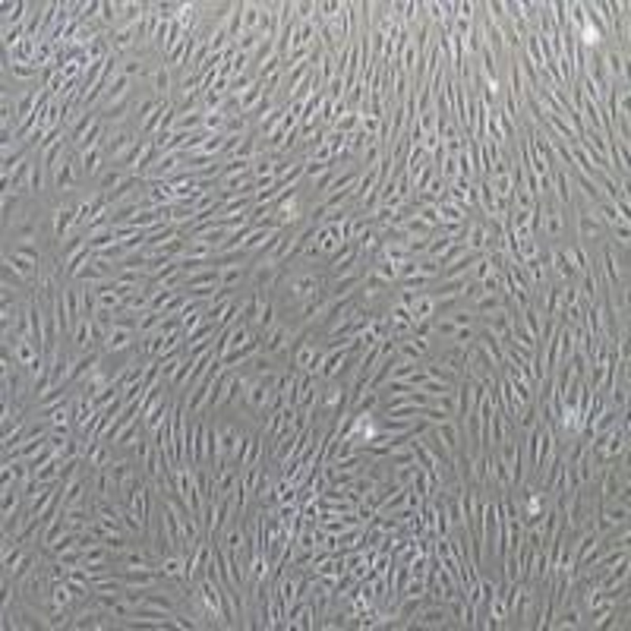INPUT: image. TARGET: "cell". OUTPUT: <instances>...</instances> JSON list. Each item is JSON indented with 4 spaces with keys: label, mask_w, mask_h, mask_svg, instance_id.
<instances>
[{
    "label": "cell",
    "mask_w": 631,
    "mask_h": 631,
    "mask_svg": "<svg viewBox=\"0 0 631 631\" xmlns=\"http://www.w3.org/2000/svg\"><path fill=\"white\" fill-rule=\"evenodd\" d=\"M259 350H262V338H259V335H253L246 344H240V348L227 350V354L221 357L218 363H221V367H224V369H237V367H243V363H250L253 357L259 354Z\"/></svg>",
    "instance_id": "obj_10"
},
{
    "label": "cell",
    "mask_w": 631,
    "mask_h": 631,
    "mask_svg": "<svg viewBox=\"0 0 631 631\" xmlns=\"http://www.w3.org/2000/svg\"><path fill=\"white\" fill-rule=\"evenodd\" d=\"M224 92H218V89H209V92H203V110H221L224 108Z\"/></svg>",
    "instance_id": "obj_48"
},
{
    "label": "cell",
    "mask_w": 631,
    "mask_h": 631,
    "mask_svg": "<svg viewBox=\"0 0 631 631\" xmlns=\"http://www.w3.org/2000/svg\"><path fill=\"white\" fill-rule=\"evenodd\" d=\"M184 288H218V269H205L196 275H184Z\"/></svg>",
    "instance_id": "obj_33"
},
{
    "label": "cell",
    "mask_w": 631,
    "mask_h": 631,
    "mask_svg": "<svg viewBox=\"0 0 631 631\" xmlns=\"http://www.w3.org/2000/svg\"><path fill=\"white\" fill-rule=\"evenodd\" d=\"M395 288H404V291H417V294H423V291H429L433 288V278H426V275H407V278H401Z\"/></svg>",
    "instance_id": "obj_43"
},
{
    "label": "cell",
    "mask_w": 631,
    "mask_h": 631,
    "mask_svg": "<svg viewBox=\"0 0 631 631\" xmlns=\"http://www.w3.org/2000/svg\"><path fill=\"white\" fill-rule=\"evenodd\" d=\"M224 123H227L224 110H205V123H203L205 133H224Z\"/></svg>",
    "instance_id": "obj_44"
},
{
    "label": "cell",
    "mask_w": 631,
    "mask_h": 631,
    "mask_svg": "<svg viewBox=\"0 0 631 631\" xmlns=\"http://www.w3.org/2000/svg\"><path fill=\"white\" fill-rule=\"evenodd\" d=\"M70 395H73V392H70V385H67V382H57V385H51L48 392H44L42 398H38L35 404H32V411L44 414V411H48V407H54V404H60V401H67Z\"/></svg>",
    "instance_id": "obj_22"
},
{
    "label": "cell",
    "mask_w": 631,
    "mask_h": 631,
    "mask_svg": "<svg viewBox=\"0 0 631 631\" xmlns=\"http://www.w3.org/2000/svg\"><path fill=\"white\" fill-rule=\"evenodd\" d=\"M325 146L331 148V155H338V152H344V148H348V136L338 133V129H329V133H325Z\"/></svg>",
    "instance_id": "obj_49"
},
{
    "label": "cell",
    "mask_w": 631,
    "mask_h": 631,
    "mask_svg": "<svg viewBox=\"0 0 631 631\" xmlns=\"http://www.w3.org/2000/svg\"><path fill=\"white\" fill-rule=\"evenodd\" d=\"M284 114H288V105H278V108L272 110L269 117H265V120H259V123H256V136H259V142H262V139H269V136H272V129H275L278 123L284 120Z\"/></svg>",
    "instance_id": "obj_30"
},
{
    "label": "cell",
    "mask_w": 631,
    "mask_h": 631,
    "mask_svg": "<svg viewBox=\"0 0 631 631\" xmlns=\"http://www.w3.org/2000/svg\"><path fill=\"white\" fill-rule=\"evenodd\" d=\"M262 338V354H269V357H281L284 360V354H288V344H291V325L288 322H275L272 325L265 335H259ZM288 369V367H284Z\"/></svg>",
    "instance_id": "obj_6"
},
{
    "label": "cell",
    "mask_w": 631,
    "mask_h": 631,
    "mask_svg": "<svg viewBox=\"0 0 631 631\" xmlns=\"http://www.w3.org/2000/svg\"><path fill=\"white\" fill-rule=\"evenodd\" d=\"M224 29H227V35H231V42H237L240 35H243V4H234V10H231V16H227V23H224Z\"/></svg>",
    "instance_id": "obj_37"
},
{
    "label": "cell",
    "mask_w": 631,
    "mask_h": 631,
    "mask_svg": "<svg viewBox=\"0 0 631 631\" xmlns=\"http://www.w3.org/2000/svg\"><path fill=\"white\" fill-rule=\"evenodd\" d=\"M250 269H253V259L250 262H234V265H221L218 269V288H227V291H237L240 284L250 278Z\"/></svg>",
    "instance_id": "obj_14"
},
{
    "label": "cell",
    "mask_w": 631,
    "mask_h": 631,
    "mask_svg": "<svg viewBox=\"0 0 631 631\" xmlns=\"http://www.w3.org/2000/svg\"><path fill=\"white\" fill-rule=\"evenodd\" d=\"M129 95H133V76H127V73H117V79L110 82L108 95H105V98H101V105L95 108V110H101V108H110V105H117V101L129 98Z\"/></svg>",
    "instance_id": "obj_19"
},
{
    "label": "cell",
    "mask_w": 631,
    "mask_h": 631,
    "mask_svg": "<svg viewBox=\"0 0 631 631\" xmlns=\"http://www.w3.org/2000/svg\"><path fill=\"white\" fill-rule=\"evenodd\" d=\"M492 452L499 454V461L505 464V471H509V477H511V483H524L527 480V467H524V442H521V433H511L509 439L502 442V445H496Z\"/></svg>",
    "instance_id": "obj_1"
},
{
    "label": "cell",
    "mask_w": 631,
    "mask_h": 631,
    "mask_svg": "<svg viewBox=\"0 0 631 631\" xmlns=\"http://www.w3.org/2000/svg\"><path fill=\"white\" fill-rule=\"evenodd\" d=\"M165 316H167V313H161V310H146V313L139 316V329H136V331H139V338H142V335H148V331H155V329H158V325H161V319H165Z\"/></svg>",
    "instance_id": "obj_42"
},
{
    "label": "cell",
    "mask_w": 631,
    "mask_h": 631,
    "mask_svg": "<svg viewBox=\"0 0 631 631\" xmlns=\"http://www.w3.org/2000/svg\"><path fill=\"white\" fill-rule=\"evenodd\" d=\"M363 275H367V269H354L348 272V275H338V278H329V297L331 300H344V297H354L357 291H360L363 284Z\"/></svg>",
    "instance_id": "obj_9"
},
{
    "label": "cell",
    "mask_w": 631,
    "mask_h": 631,
    "mask_svg": "<svg viewBox=\"0 0 631 631\" xmlns=\"http://www.w3.org/2000/svg\"><path fill=\"white\" fill-rule=\"evenodd\" d=\"M435 313H439V303H435V297L429 294V291L417 294V300H414V307H411L414 322H423V319H435Z\"/></svg>",
    "instance_id": "obj_25"
},
{
    "label": "cell",
    "mask_w": 631,
    "mask_h": 631,
    "mask_svg": "<svg viewBox=\"0 0 631 631\" xmlns=\"http://www.w3.org/2000/svg\"><path fill=\"white\" fill-rule=\"evenodd\" d=\"M101 360H105V354L101 350H86V354H76L73 357V367H70V376H67V385L70 388H79L82 382L89 379V376L95 373V369L101 367Z\"/></svg>",
    "instance_id": "obj_4"
},
{
    "label": "cell",
    "mask_w": 631,
    "mask_h": 631,
    "mask_svg": "<svg viewBox=\"0 0 631 631\" xmlns=\"http://www.w3.org/2000/svg\"><path fill=\"white\" fill-rule=\"evenodd\" d=\"M253 335H256V331H250L246 325H240V322H234V325H227V329H221V331H218V338H215V354H218V360L227 354V350H234V348H240V344H246Z\"/></svg>",
    "instance_id": "obj_7"
},
{
    "label": "cell",
    "mask_w": 631,
    "mask_h": 631,
    "mask_svg": "<svg viewBox=\"0 0 631 631\" xmlns=\"http://www.w3.org/2000/svg\"><path fill=\"white\" fill-rule=\"evenodd\" d=\"M205 307H209V303H186V307H184V313H180V322H184L186 335L205 322V316H209V313H205Z\"/></svg>",
    "instance_id": "obj_26"
},
{
    "label": "cell",
    "mask_w": 631,
    "mask_h": 631,
    "mask_svg": "<svg viewBox=\"0 0 631 631\" xmlns=\"http://www.w3.org/2000/svg\"><path fill=\"white\" fill-rule=\"evenodd\" d=\"M262 95H265V86H262V79H256L243 95H240V110H243V114H250V110L259 105V98H262Z\"/></svg>",
    "instance_id": "obj_36"
},
{
    "label": "cell",
    "mask_w": 631,
    "mask_h": 631,
    "mask_svg": "<svg viewBox=\"0 0 631 631\" xmlns=\"http://www.w3.org/2000/svg\"><path fill=\"white\" fill-rule=\"evenodd\" d=\"M505 307V297L502 294H483V297H477V300L471 303V310L477 316H490V313H499V310Z\"/></svg>",
    "instance_id": "obj_28"
},
{
    "label": "cell",
    "mask_w": 631,
    "mask_h": 631,
    "mask_svg": "<svg viewBox=\"0 0 631 631\" xmlns=\"http://www.w3.org/2000/svg\"><path fill=\"white\" fill-rule=\"evenodd\" d=\"M73 616H76V606H67V609H54V613L44 619V628L48 631H57V628H70L73 625Z\"/></svg>",
    "instance_id": "obj_34"
},
{
    "label": "cell",
    "mask_w": 631,
    "mask_h": 631,
    "mask_svg": "<svg viewBox=\"0 0 631 631\" xmlns=\"http://www.w3.org/2000/svg\"><path fill=\"white\" fill-rule=\"evenodd\" d=\"M549 628H556V631H578V628H584V609L578 606L575 600H568V603H562V606L556 609V619H552V625Z\"/></svg>",
    "instance_id": "obj_12"
},
{
    "label": "cell",
    "mask_w": 631,
    "mask_h": 631,
    "mask_svg": "<svg viewBox=\"0 0 631 631\" xmlns=\"http://www.w3.org/2000/svg\"><path fill=\"white\" fill-rule=\"evenodd\" d=\"M95 120H98V110H82V114L76 117V123H73V127H70V133H67V136H70V142H73V146H76V142H79L82 136L89 133V127H92Z\"/></svg>",
    "instance_id": "obj_31"
},
{
    "label": "cell",
    "mask_w": 631,
    "mask_h": 631,
    "mask_svg": "<svg viewBox=\"0 0 631 631\" xmlns=\"http://www.w3.org/2000/svg\"><path fill=\"white\" fill-rule=\"evenodd\" d=\"M262 300H265V294H259V291H250V297H243V307H240L237 322H240V325H246V329H250V331H256V325H259V313H262Z\"/></svg>",
    "instance_id": "obj_16"
},
{
    "label": "cell",
    "mask_w": 631,
    "mask_h": 631,
    "mask_svg": "<svg viewBox=\"0 0 631 631\" xmlns=\"http://www.w3.org/2000/svg\"><path fill=\"white\" fill-rule=\"evenodd\" d=\"M73 231H76V203H57L51 209V237H54V246H60Z\"/></svg>",
    "instance_id": "obj_3"
},
{
    "label": "cell",
    "mask_w": 631,
    "mask_h": 631,
    "mask_svg": "<svg viewBox=\"0 0 631 631\" xmlns=\"http://www.w3.org/2000/svg\"><path fill=\"white\" fill-rule=\"evenodd\" d=\"M278 10H281V0L278 4H262V16H259V35L262 38H275L278 42Z\"/></svg>",
    "instance_id": "obj_21"
},
{
    "label": "cell",
    "mask_w": 631,
    "mask_h": 631,
    "mask_svg": "<svg viewBox=\"0 0 631 631\" xmlns=\"http://www.w3.org/2000/svg\"><path fill=\"white\" fill-rule=\"evenodd\" d=\"M25 552H29V546H23V543H16V546H10V549L0 552V562H4V575H10V571L16 568L19 562H23Z\"/></svg>",
    "instance_id": "obj_38"
},
{
    "label": "cell",
    "mask_w": 631,
    "mask_h": 631,
    "mask_svg": "<svg viewBox=\"0 0 631 631\" xmlns=\"http://www.w3.org/2000/svg\"><path fill=\"white\" fill-rule=\"evenodd\" d=\"M139 331L136 329H110L105 335V344H101V354H129V350L139 348Z\"/></svg>",
    "instance_id": "obj_8"
},
{
    "label": "cell",
    "mask_w": 631,
    "mask_h": 631,
    "mask_svg": "<svg viewBox=\"0 0 631 631\" xmlns=\"http://www.w3.org/2000/svg\"><path fill=\"white\" fill-rule=\"evenodd\" d=\"M401 227H404V231L411 234V237H433V234H435V227H433V224H426V221L417 218V215H411V218H407Z\"/></svg>",
    "instance_id": "obj_41"
},
{
    "label": "cell",
    "mask_w": 631,
    "mask_h": 631,
    "mask_svg": "<svg viewBox=\"0 0 631 631\" xmlns=\"http://www.w3.org/2000/svg\"><path fill=\"white\" fill-rule=\"evenodd\" d=\"M86 243L92 246V253H105L110 246H117V234H114V227H101V231H95V234H86Z\"/></svg>",
    "instance_id": "obj_27"
},
{
    "label": "cell",
    "mask_w": 631,
    "mask_h": 631,
    "mask_svg": "<svg viewBox=\"0 0 631 631\" xmlns=\"http://www.w3.org/2000/svg\"><path fill=\"white\" fill-rule=\"evenodd\" d=\"M540 203H543V227H540V237H543L546 243H562L571 209H562V205H559L552 196L540 199Z\"/></svg>",
    "instance_id": "obj_2"
},
{
    "label": "cell",
    "mask_w": 631,
    "mask_h": 631,
    "mask_svg": "<svg viewBox=\"0 0 631 631\" xmlns=\"http://www.w3.org/2000/svg\"><path fill=\"white\" fill-rule=\"evenodd\" d=\"M492 272V262L486 256H477V262H473V269H471V281H483L486 275Z\"/></svg>",
    "instance_id": "obj_50"
},
{
    "label": "cell",
    "mask_w": 631,
    "mask_h": 631,
    "mask_svg": "<svg viewBox=\"0 0 631 631\" xmlns=\"http://www.w3.org/2000/svg\"><path fill=\"white\" fill-rule=\"evenodd\" d=\"M552 199H556L562 209H571V205H575V186H571V174L562 171V167H552Z\"/></svg>",
    "instance_id": "obj_13"
},
{
    "label": "cell",
    "mask_w": 631,
    "mask_h": 631,
    "mask_svg": "<svg viewBox=\"0 0 631 631\" xmlns=\"http://www.w3.org/2000/svg\"><path fill=\"white\" fill-rule=\"evenodd\" d=\"M262 458H265V435H262V429H256V433H250V439H246V452H243V458H240V473H243L246 467L262 464Z\"/></svg>",
    "instance_id": "obj_18"
},
{
    "label": "cell",
    "mask_w": 631,
    "mask_h": 631,
    "mask_svg": "<svg viewBox=\"0 0 631 631\" xmlns=\"http://www.w3.org/2000/svg\"><path fill=\"white\" fill-rule=\"evenodd\" d=\"M158 105H161V98H155V95H148V98H139V101L133 105V114H129V127L139 129L142 123H146L148 117H152L155 110H158Z\"/></svg>",
    "instance_id": "obj_24"
},
{
    "label": "cell",
    "mask_w": 631,
    "mask_h": 631,
    "mask_svg": "<svg viewBox=\"0 0 631 631\" xmlns=\"http://www.w3.org/2000/svg\"><path fill=\"white\" fill-rule=\"evenodd\" d=\"M454 331H458V325H454L452 319H448V316H435V335H439L442 341H452Z\"/></svg>",
    "instance_id": "obj_47"
},
{
    "label": "cell",
    "mask_w": 631,
    "mask_h": 631,
    "mask_svg": "<svg viewBox=\"0 0 631 631\" xmlns=\"http://www.w3.org/2000/svg\"><path fill=\"white\" fill-rule=\"evenodd\" d=\"M464 246H467V250H473V253H486V227H483V221H480V215L467 221Z\"/></svg>",
    "instance_id": "obj_23"
},
{
    "label": "cell",
    "mask_w": 631,
    "mask_h": 631,
    "mask_svg": "<svg viewBox=\"0 0 631 631\" xmlns=\"http://www.w3.org/2000/svg\"><path fill=\"white\" fill-rule=\"evenodd\" d=\"M123 177H127V171H123L120 165H110L108 171L98 177V193H105V196H108V193H114L117 186L123 184Z\"/></svg>",
    "instance_id": "obj_29"
},
{
    "label": "cell",
    "mask_w": 631,
    "mask_h": 631,
    "mask_svg": "<svg viewBox=\"0 0 631 631\" xmlns=\"http://www.w3.org/2000/svg\"><path fill=\"white\" fill-rule=\"evenodd\" d=\"M60 471H63V458H57V454H54L48 464L35 471V480H38V483H57V480H60Z\"/></svg>",
    "instance_id": "obj_35"
},
{
    "label": "cell",
    "mask_w": 631,
    "mask_h": 631,
    "mask_svg": "<svg viewBox=\"0 0 631 631\" xmlns=\"http://www.w3.org/2000/svg\"><path fill=\"white\" fill-rule=\"evenodd\" d=\"M435 180V167L433 165H426L423 167V171L417 174V177H414V196H420V193H426L429 190V184H433Z\"/></svg>",
    "instance_id": "obj_46"
},
{
    "label": "cell",
    "mask_w": 631,
    "mask_h": 631,
    "mask_svg": "<svg viewBox=\"0 0 631 631\" xmlns=\"http://www.w3.org/2000/svg\"><path fill=\"white\" fill-rule=\"evenodd\" d=\"M234 44H237L240 54H253V51L262 44V35H259V32H243V35H240Z\"/></svg>",
    "instance_id": "obj_45"
},
{
    "label": "cell",
    "mask_w": 631,
    "mask_h": 631,
    "mask_svg": "<svg viewBox=\"0 0 631 631\" xmlns=\"http://www.w3.org/2000/svg\"><path fill=\"white\" fill-rule=\"evenodd\" d=\"M423 373L429 376V379H435V382H445V385H458L461 382V373L452 367V363L445 360V357H429L426 363H423Z\"/></svg>",
    "instance_id": "obj_11"
},
{
    "label": "cell",
    "mask_w": 631,
    "mask_h": 631,
    "mask_svg": "<svg viewBox=\"0 0 631 631\" xmlns=\"http://www.w3.org/2000/svg\"><path fill=\"white\" fill-rule=\"evenodd\" d=\"M439 215H442V221H445V224H464V221H467L464 209H458L452 199H442V203H439Z\"/></svg>",
    "instance_id": "obj_40"
},
{
    "label": "cell",
    "mask_w": 631,
    "mask_h": 631,
    "mask_svg": "<svg viewBox=\"0 0 631 631\" xmlns=\"http://www.w3.org/2000/svg\"><path fill=\"white\" fill-rule=\"evenodd\" d=\"M152 95L155 98H171L174 95V70L171 67H165V63H155V70H152Z\"/></svg>",
    "instance_id": "obj_17"
},
{
    "label": "cell",
    "mask_w": 631,
    "mask_h": 631,
    "mask_svg": "<svg viewBox=\"0 0 631 631\" xmlns=\"http://www.w3.org/2000/svg\"><path fill=\"white\" fill-rule=\"evenodd\" d=\"M360 123H363V114H360V110H348V114L338 117V123H335L331 129H338V133L350 136V133H357V129H360Z\"/></svg>",
    "instance_id": "obj_39"
},
{
    "label": "cell",
    "mask_w": 631,
    "mask_h": 631,
    "mask_svg": "<svg viewBox=\"0 0 631 631\" xmlns=\"http://www.w3.org/2000/svg\"><path fill=\"white\" fill-rule=\"evenodd\" d=\"M373 142H376V136H369V133H367V129H363V127H360V129H357V133H350V136H348V152H350V155H354V158H357V161H360V155H363V152H367V148H369V146H373Z\"/></svg>",
    "instance_id": "obj_32"
},
{
    "label": "cell",
    "mask_w": 631,
    "mask_h": 631,
    "mask_svg": "<svg viewBox=\"0 0 631 631\" xmlns=\"http://www.w3.org/2000/svg\"><path fill=\"white\" fill-rule=\"evenodd\" d=\"M411 628H433V631H442V628H452V619H448V606L445 603H426L417 616L411 619Z\"/></svg>",
    "instance_id": "obj_5"
},
{
    "label": "cell",
    "mask_w": 631,
    "mask_h": 631,
    "mask_svg": "<svg viewBox=\"0 0 631 631\" xmlns=\"http://www.w3.org/2000/svg\"><path fill=\"white\" fill-rule=\"evenodd\" d=\"M313 243L319 246V253H322V262H325V259H329L331 253L341 246V234H338V224H319Z\"/></svg>",
    "instance_id": "obj_20"
},
{
    "label": "cell",
    "mask_w": 631,
    "mask_h": 631,
    "mask_svg": "<svg viewBox=\"0 0 631 631\" xmlns=\"http://www.w3.org/2000/svg\"><path fill=\"white\" fill-rule=\"evenodd\" d=\"M32 6H35V4H25V0H16V4H10V0H6V4L0 6V10H4V16H0V25H4V32L29 23Z\"/></svg>",
    "instance_id": "obj_15"
}]
</instances>
